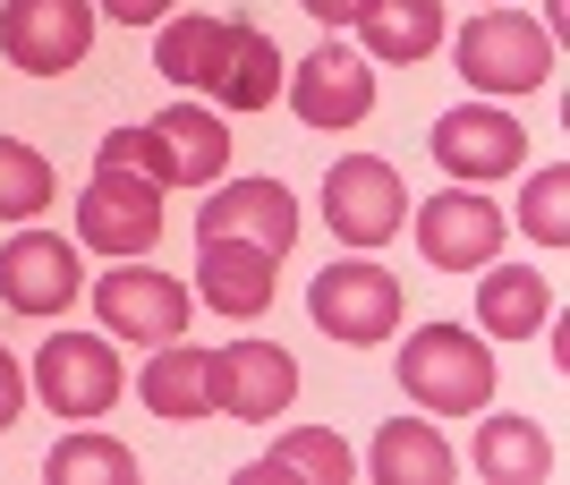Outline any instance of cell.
Listing matches in <instances>:
<instances>
[{"mask_svg":"<svg viewBox=\"0 0 570 485\" xmlns=\"http://www.w3.org/2000/svg\"><path fill=\"white\" fill-rule=\"evenodd\" d=\"M401 392L426 417H476L494 400V349L469 324H417L401 340Z\"/></svg>","mask_w":570,"mask_h":485,"instance_id":"1","label":"cell"},{"mask_svg":"<svg viewBox=\"0 0 570 485\" xmlns=\"http://www.w3.org/2000/svg\"><path fill=\"white\" fill-rule=\"evenodd\" d=\"M409 221H417V256L443 273H485L502 256V230H511V214L485 205L476 188H443L434 205H409Z\"/></svg>","mask_w":570,"mask_h":485,"instance_id":"9","label":"cell"},{"mask_svg":"<svg viewBox=\"0 0 570 485\" xmlns=\"http://www.w3.org/2000/svg\"><path fill=\"white\" fill-rule=\"evenodd\" d=\"M307 316H315V333L350 340V349H375V340L401 333V281L383 265H366V256H341V265L315 273Z\"/></svg>","mask_w":570,"mask_h":485,"instance_id":"4","label":"cell"},{"mask_svg":"<svg viewBox=\"0 0 570 485\" xmlns=\"http://www.w3.org/2000/svg\"><path fill=\"white\" fill-rule=\"evenodd\" d=\"M119 349H111V333H60L35 349V375H26V392H43V409L51 417H102L119 400Z\"/></svg>","mask_w":570,"mask_h":485,"instance_id":"5","label":"cell"},{"mask_svg":"<svg viewBox=\"0 0 570 485\" xmlns=\"http://www.w3.org/2000/svg\"><path fill=\"white\" fill-rule=\"evenodd\" d=\"M18 409H26V366L9 358V349H0V435L18 426Z\"/></svg>","mask_w":570,"mask_h":485,"instance_id":"28","label":"cell"},{"mask_svg":"<svg viewBox=\"0 0 570 485\" xmlns=\"http://www.w3.org/2000/svg\"><path fill=\"white\" fill-rule=\"evenodd\" d=\"M282 95H289V111L307 128H357L375 111V69H366V51H350L333 34V43H315L307 60L282 77Z\"/></svg>","mask_w":570,"mask_h":485,"instance_id":"11","label":"cell"},{"mask_svg":"<svg viewBox=\"0 0 570 485\" xmlns=\"http://www.w3.org/2000/svg\"><path fill=\"white\" fill-rule=\"evenodd\" d=\"M298 9H307V18H324V26H357L375 0H298Z\"/></svg>","mask_w":570,"mask_h":485,"instance_id":"30","label":"cell"},{"mask_svg":"<svg viewBox=\"0 0 570 485\" xmlns=\"http://www.w3.org/2000/svg\"><path fill=\"white\" fill-rule=\"evenodd\" d=\"M324 221H333V239H350V247L401 239V221H409L401 170L383 162V154H341V162L324 170Z\"/></svg>","mask_w":570,"mask_h":485,"instance_id":"7","label":"cell"},{"mask_svg":"<svg viewBox=\"0 0 570 485\" xmlns=\"http://www.w3.org/2000/svg\"><path fill=\"white\" fill-rule=\"evenodd\" d=\"M205 392H214V417H289L298 400V358H289L282 340H222L205 349Z\"/></svg>","mask_w":570,"mask_h":485,"instance_id":"6","label":"cell"},{"mask_svg":"<svg viewBox=\"0 0 570 485\" xmlns=\"http://www.w3.org/2000/svg\"><path fill=\"white\" fill-rule=\"evenodd\" d=\"M43 477L51 485H137V452L128 443H111V435H69V443H51V461H43Z\"/></svg>","mask_w":570,"mask_h":485,"instance_id":"25","label":"cell"},{"mask_svg":"<svg viewBox=\"0 0 570 485\" xmlns=\"http://www.w3.org/2000/svg\"><path fill=\"white\" fill-rule=\"evenodd\" d=\"M51 205V162L18 137H0V221H26Z\"/></svg>","mask_w":570,"mask_h":485,"instance_id":"26","label":"cell"},{"mask_svg":"<svg viewBox=\"0 0 570 485\" xmlns=\"http://www.w3.org/2000/svg\"><path fill=\"white\" fill-rule=\"evenodd\" d=\"M86 290H95V316H102V333H111V340L163 349V340L188 333V281L154 273L145 256H111V273L86 281Z\"/></svg>","mask_w":570,"mask_h":485,"instance_id":"3","label":"cell"},{"mask_svg":"<svg viewBox=\"0 0 570 485\" xmlns=\"http://www.w3.org/2000/svg\"><path fill=\"white\" fill-rule=\"evenodd\" d=\"M77 239L102 247V256H145L163 239V188L137 170H95L77 196Z\"/></svg>","mask_w":570,"mask_h":485,"instance_id":"12","label":"cell"},{"mask_svg":"<svg viewBox=\"0 0 570 485\" xmlns=\"http://www.w3.org/2000/svg\"><path fill=\"white\" fill-rule=\"evenodd\" d=\"M95 0H0V51L26 77H60L95 51Z\"/></svg>","mask_w":570,"mask_h":485,"instance_id":"8","label":"cell"},{"mask_svg":"<svg viewBox=\"0 0 570 485\" xmlns=\"http://www.w3.org/2000/svg\"><path fill=\"white\" fill-rule=\"evenodd\" d=\"M476 9H485V0H476Z\"/></svg>","mask_w":570,"mask_h":485,"instance_id":"31","label":"cell"},{"mask_svg":"<svg viewBox=\"0 0 570 485\" xmlns=\"http://www.w3.org/2000/svg\"><path fill=\"white\" fill-rule=\"evenodd\" d=\"M273 247H256V239H196V298L214 307V316H264L273 307Z\"/></svg>","mask_w":570,"mask_h":485,"instance_id":"15","label":"cell"},{"mask_svg":"<svg viewBox=\"0 0 570 485\" xmlns=\"http://www.w3.org/2000/svg\"><path fill=\"white\" fill-rule=\"evenodd\" d=\"M452 60H460V77H469L476 95H537V86L562 69L553 34L528 18V9H476V18L460 26Z\"/></svg>","mask_w":570,"mask_h":485,"instance_id":"2","label":"cell"},{"mask_svg":"<svg viewBox=\"0 0 570 485\" xmlns=\"http://www.w3.org/2000/svg\"><path fill=\"white\" fill-rule=\"evenodd\" d=\"M434 162L452 170V179H502V170L528 162V128L511 120V111H494V102H460V111H443V120L426 128Z\"/></svg>","mask_w":570,"mask_h":485,"instance_id":"13","label":"cell"},{"mask_svg":"<svg viewBox=\"0 0 570 485\" xmlns=\"http://www.w3.org/2000/svg\"><path fill=\"white\" fill-rule=\"evenodd\" d=\"M222 34H230V18H214V9H179V18H163V34H154V69H163L170 86H196V95H214Z\"/></svg>","mask_w":570,"mask_h":485,"instance_id":"21","label":"cell"},{"mask_svg":"<svg viewBox=\"0 0 570 485\" xmlns=\"http://www.w3.org/2000/svg\"><path fill=\"white\" fill-rule=\"evenodd\" d=\"M196 239H256V247H273V256H289V239H298V196H289L282 179H230V188H214V205L196 214Z\"/></svg>","mask_w":570,"mask_h":485,"instance_id":"14","label":"cell"},{"mask_svg":"<svg viewBox=\"0 0 570 485\" xmlns=\"http://www.w3.org/2000/svg\"><path fill=\"white\" fill-rule=\"evenodd\" d=\"M469 452L494 485H546L553 477V443L537 435V417H485Z\"/></svg>","mask_w":570,"mask_h":485,"instance_id":"23","label":"cell"},{"mask_svg":"<svg viewBox=\"0 0 570 485\" xmlns=\"http://www.w3.org/2000/svg\"><path fill=\"white\" fill-rule=\"evenodd\" d=\"M95 9H102V18H119V26H163L179 0H95Z\"/></svg>","mask_w":570,"mask_h":485,"instance_id":"29","label":"cell"},{"mask_svg":"<svg viewBox=\"0 0 570 485\" xmlns=\"http://www.w3.org/2000/svg\"><path fill=\"white\" fill-rule=\"evenodd\" d=\"M154 137L170 154V188H214L222 170H230V128L214 111H196V102H170L163 120H154Z\"/></svg>","mask_w":570,"mask_h":485,"instance_id":"18","label":"cell"},{"mask_svg":"<svg viewBox=\"0 0 570 485\" xmlns=\"http://www.w3.org/2000/svg\"><path fill=\"white\" fill-rule=\"evenodd\" d=\"M546 316H553V281L537 265H485V281H476V333L537 340Z\"/></svg>","mask_w":570,"mask_h":485,"instance_id":"17","label":"cell"},{"mask_svg":"<svg viewBox=\"0 0 570 485\" xmlns=\"http://www.w3.org/2000/svg\"><path fill=\"white\" fill-rule=\"evenodd\" d=\"M282 43L264 34L256 18H230V34H222V69H214V102H230V111H264V102L282 95Z\"/></svg>","mask_w":570,"mask_h":485,"instance_id":"16","label":"cell"},{"mask_svg":"<svg viewBox=\"0 0 570 485\" xmlns=\"http://www.w3.org/2000/svg\"><path fill=\"white\" fill-rule=\"evenodd\" d=\"M137 400H145L154 417H170V426L214 417V392H205V349H188V340H163V349L145 358V375H137Z\"/></svg>","mask_w":570,"mask_h":485,"instance_id":"20","label":"cell"},{"mask_svg":"<svg viewBox=\"0 0 570 485\" xmlns=\"http://www.w3.org/2000/svg\"><path fill=\"white\" fill-rule=\"evenodd\" d=\"M357 26H366V60H426V51H443L452 9L443 0H375Z\"/></svg>","mask_w":570,"mask_h":485,"instance_id":"22","label":"cell"},{"mask_svg":"<svg viewBox=\"0 0 570 485\" xmlns=\"http://www.w3.org/2000/svg\"><path fill=\"white\" fill-rule=\"evenodd\" d=\"M350 443L333 435V426H289L273 452H264L256 468H247V485H273V477H315V485H350Z\"/></svg>","mask_w":570,"mask_h":485,"instance_id":"24","label":"cell"},{"mask_svg":"<svg viewBox=\"0 0 570 485\" xmlns=\"http://www.w3.org/2000/svg\"><path fill=\"white\" fill-rule=\"evenodd\" d=\"M375 485H443L452 477V443L434 435V417H383V435L366 443Z\"/></svg>","mask_w":570,"mask_h":485,"instance_id":"19","label":"cell"},{"mask_svg":"<svg viewBox=\"0 0 570 485\" xmlns=\"http://www.w3.org/2000/svg\"><path fill=\"white\" fill-rule=\"evenodd\" d=\"M86 298V265H77V239L60 230H18L0 247V307L18 316H69Z\"/></svg>","mask_w":570,"mask_h":485,"instance_id":"10","label":"cell"},{"mask_svg":"<svg viewBox=\"0 0 570 485\" xmlns=\"http://www.w3.org/2000/svg\"><path fill=\"white\" fill-rule=\"evenodd\" d=\"M511 221H520L537 247H562L570 239V170L546 162L537 179H528V196H520V214H511Z\"/></svg>","mask_w":570,"mask_h":485,"instance_id":"27","label":"cell"}]
</instances>
